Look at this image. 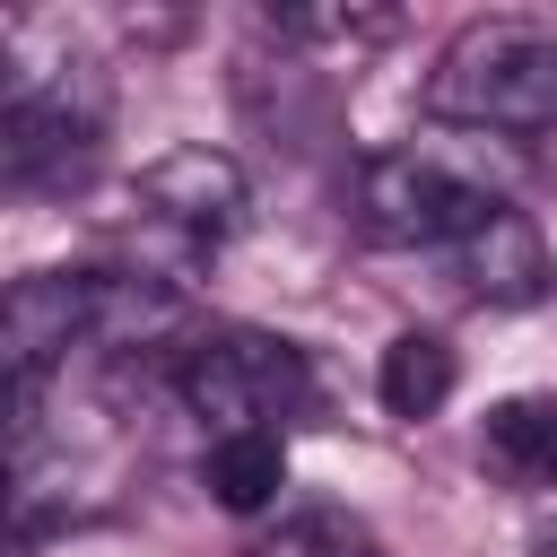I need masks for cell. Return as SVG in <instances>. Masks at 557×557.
I'll return each instance as SVG.
<instances>
[{
	"mask_svg": "<svg viewBox=\"0 0 557 557\" xmlns=\"http://www.w3.org/2000/svg\"><path fill=\"white\" fill-rule=\"evenodd\" d=\"M9 383H44L70 348H87V270H26L0 305Z\"/></svg>",
	"mask_w": 557,
	"mask_h": 557,
	"instance_id": "obj_7",
	"label": "cell"
},
{
	"mask_svg": "<svg viewBox=\"0 0 557 557\" xmlns=\"http://www.w3.org/2000/svg\"><path fill=\"white\" fill-rule=\"evenodd\" d=\"M287 487V444L278 435H218L209 444V496L226 513H270Z\"/></svg>",
	"mask_w": 557,
	"mask_h": 557,
	"instance_id": "obj_12",
	"label": "cell"
},
{
	"mask_svg": "<svg viewBox=\"0 0 557 557\" xmlns=\"http://www.w3.org/2000/svg\"><path fill=\"white\" fill-rule=\"evenodd\" d=\"M174 392L218 435H278L313 400V366L296 339H270V331H200L174 357Z\"/></svg>",
	"mask_w": 557,
	"mask_h": 557,
	"instance_id": "obj_3",
	"label": "cell"
},
{
	"mask_svg": "<svg viewBox=\"0 0 557 557\" xmlns=\"http://www.w3.org/2000/svg\"><path fill=\"white\" fill-rule=\"evenodd\" d=\"M453 261H461V278H470L479 305H540L548 296V244H540V226L522 209H496Z\"/></svg>",
	"mask_w": 557,
	"mask_h": 557,
	"instance_id": "obj_8",
	"label": "cell"
},
{
	"mask_svg": "<svg viewBox=\"0 0 557 557\" xmlns=\"http://www.w3.org/2000/svg\"><path fill=\"white\" fill-rule=\"evenodd\" d=\"M9 96H0V183L9 191H70L104 139V78L87 61H26L9 35Z\"/></svg>",
	"mask_w": 557,
	"mask_h": 557,
	"instance_id": "obj_2",
	"label": "cell"
},
{
	"mask_svg": "<svg viewBox=\"0 0 557 557\" xmlns=\"http://www.w3.org/2000/svg\"><path fill=\"white\" fill-rule=\"evenodd\" d=\"M139 218L183 252H218L244 226V165L226 148H165L139 174Z\"/></svg>",
	"mask_w": 557,
	"mask_h": 557,
	"instance_id": "obj_5",
	"label": "cell"
},
{
	"mask_svg": "<svg viewBox=\"0 0 557 557\" xmlns=\"http://www.w3.org/2000/svg\"><path fill=\"white\" fill-rule=\"evenodd\" d=\"M270 26L287 44H322V52H366V44H392V9H270Z\"/></svg>",
	"mask_w": 557,
	"mask_h": 557,
	"instance_id": "obj_13",
	"label": "cell"
},
{
	"mask_svg": "<svg viewBox=\"0 0 557 557\" xmlns=\"http://www.w3.org/2000/svg\"><path fill=\"white\" fill-rule=\"evenodd\" d=\"M453 383H461V366H453V348L435 331H400L383 348V366H374V392H383L392 418H435L453 400Z\"/></svg>",
	"mask_w": 557,
	"mask_h": 557,
	"instance_id": "obj_11",
	"label": "cell"
},
{
	"mask_svg": "<svg viewBox=\"0 0 557 557\" xmlns=\"http://www.w3.org/2000/svg\"><path fill=\"white\" fill-rule=\"evenodd\" d=\"M191 296L157 270H87V348L104 357H157V348H191Z\"/></svg>",
	"mask_w": 557,
	"mask_h": 557,
	"instance_id": "obj_6",
	"label": "cell"
},
{
	"mask_svg": "<svg viewBox=\"0 0 557 557\" xmlns=\"http://www.w3.org/2000/svg\"><path fill=\"white\" fill-rule=\"evenodd\" d=\"M252 557H383V540H374L348 505L305 496V505H278V513L252 531Z\"/></svg>",
	"mask_w": 557,
	"mask_h": 557,
	"instance_id": "obj_10",
	"label": "cell"
},
{
	"mask_svg": "<svg viewBox=\"0 0 557 557\" xmlns=\"http://www.w3.org/2000/svg\"><path fill=\"white\" fill-rule=\"evenodd\" d=\"M505 200L487 183H470L461 165H444L435 148H383L357 165V226L374 244H409V252H461Z\"/></svg>",
	"mask_w": 557,
	"mask_h": 557,
	"instance_id": "obj_4",
	"label": "cell"
},
{
	"mask_svg": "<svg viewBox=\"0 0 557 557\" xmlns=\"http://www.w3.org/2000/svg\"><path fill=\"white\" fill-rule=\"evenodd\" d=\"M487 444V470L505 487H557V392H513L487 409L479 426Z\"/></svg>",
	"mask_w": 557,
	"mask_h": 557,
	"instance_id": "obj_9",
	"label": "cell"
},
{
	"mask_svg": "<svg viewBox=\"0 0 557 557\" xmlns=\"http://www.w3.org/2000/svg\"><path fill=\"white\" fill-rule=\"evenodd\" d=\"M418 104L435 122H453V131H505V139L548 131L557 122V26H540V17H470L435 52Z\"/></svg>",
	"mask_w": 557,
	"mask_h": 557,
	"instance_id": "obj_1",
	"label": "cell"
}]
</instances>
